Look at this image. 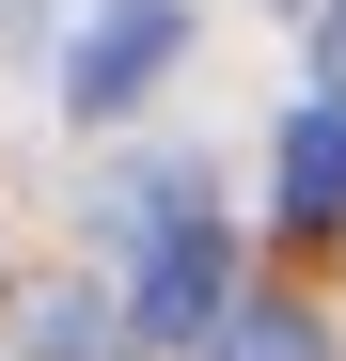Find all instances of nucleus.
<instances>
[{
	"instance_id": "1",
	"label": "nucleus",
	"mask_w": 346,
	"mask_h": 361,
	"mask_svg": "<svg viewBox=\"0 0 346 361\" xmlns=\"http://www.w3.org/2000/svg\"><path fill=\"white\" fill-rule=\"evenodd\" d=\"M126 235H142V298H126V330H142V345H205V314L237 298L220 220H205L189 189H142V204H126Z\"/></svg>"
},
{
	"instance_id": "2",
	"label": "nucleus",
	"mask_w": 346,
	"mask_h": 361,
	"mask_svg": "<svg viewBox=\"0 0 346 361\" xmlns=\"http://www.w3.org/2000/svg\"><path fill=\"white\" fill-rule=\"evenodd\" d=\"M157 63H173V0H110V16L79 32V63H64V110H79V126H95V110H142Z\"/></svg>"
},
{
	"instance_id": "3",
	"label": "nucleus",
	"mask_w": 346,
	"mask_h": 361,
	"mask_svg": "<svg viewBox=\"0 0 346 361\" xmlns=\"http://www.w3.org/2000/svg\"><path fill=\"white\" fill-rule=\"evenodd\" d=\"M283 220H346V94H315L299 126H283Z\"/></svg>"
},
{
	"instance_id": "4",
	"label": "nucleus",
	"mask_w": 346,
	"mask_h": 361,
	"mask_svg": "<svg viewBox=\"0 0 346 361\" xmlns=\"http://www.w3.org/2000/svg\"><path fill=\"white\" fill-rule=\"evenodd\" d=\"M205 330H220V361H330V330L299 298H237V314H205Z\"/></svg>"
},
{
	"instance_id": "5",
	"label": "nucleus",
	"mask_w": 346,
	"mask_h": 361,
	"mask_svg": "<svg viewBox=\"0 0 346 361\" xmlns=\"http://www.w3.org/2000/svg\"><path fill=\"white\" fill-rule=\"evenodd\" d=\"M315 79L346 94V0H330V16H315Z\"/></svg>"
}]
</instances>
